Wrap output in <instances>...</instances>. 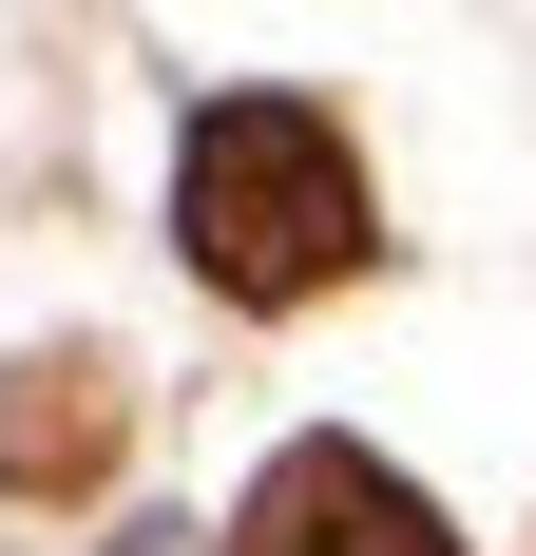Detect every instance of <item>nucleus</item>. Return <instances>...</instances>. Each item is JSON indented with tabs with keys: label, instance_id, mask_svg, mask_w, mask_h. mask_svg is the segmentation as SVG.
I'll return each mask as SVG.
<instances>
[{
	"label": "nucleus",
	"instance_id": "1",
	"mask_svg": "<svg viewBox=\"0 0 536 556\" xmlns=\"http://www.w3.org/2000/svg\"><path fill=\"white\" fill-rule=\"evenodd\" d=\"M173 230L230 307H307V288L365 269V173L307 97H212L192 115V173H173Z\"/></svg>",
	"mask_w": 536,
	"mask_h": 556
},
{
	"label": "nucleus",
	"instance_id": "2",
	"mask_svg": "<svg viewBox=\"0 0 536 556\" xmlns=\"http://www.w3.org/2000/svg\"><path fill=\"white\" fill-rule=\"evenodd\" d=\"M230 556H460V538H441V500L403 480V460L288 442V460L250 480V518H230Z\"/></svg>",
	"mask_w": 536,
	"mask_h": 556
},
{
	"label": "nucleus",
	"instance_id": "3",
	"mask_svg": "<svg viewBox=\"0 0 536 556\" xmlns=\"http://www.w3.org/2000/svg\"><path fill=\"white\" fill-rule=\"evenodd\" d=\"M135 442V403H115L97 345H39V365H0V480L20 500H97V460Z\"/></svg>",
	"mask_w": 536,
	"mask_h": 556
}]
</instances>
